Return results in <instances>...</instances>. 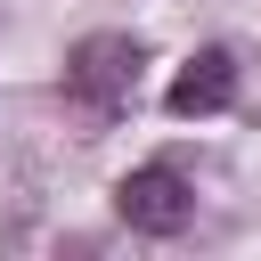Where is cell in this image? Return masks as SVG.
Segmentation results:
<instances>
[{
    "instance_id": "cell-1",
    "label": "cell",
    "mask_w": 261,
    "mask_h": 261,
    "mask_svg": "<svg viewBox=\"0 0 261 261\" xmlns=\"http://www.w3.org/2000/svg\"><path fill=\"white\" fill-rule=\"evenodd\" d=\"M139 65H147V49H139L130 33H82V41L65 49V98H73L90 122H114V114L139 98Z\"/></svg>"
},
{
    "instance_id": "cell-2",
    "label": "cell",
    "mask_w": 261,
    "mask_h": 261,
    "mask_svg": "<svg viewBox=\"0 0 261 261\" xmlns=\"http://www.w3.org/2000/svg\"><path fill=\"white\" fill-rule=\"evenodd\" d=\"M114 212H122V228H139V237H179V228L196 220V188H188L179 163H139V171L114 179Z\"/></svg>"
},
{
    "instance_id": "cell-3",
    "label": "cell",
    "mask_w": 261,
    "mask_h": 261,
    "mask_svg": "<svg viewBox=\"0 0 261 261\" xmlns=\"http://www.w3.org/2000/svg\"><path fill=\"white\" fill-rule=\"evenodd\" d=\"M163 106L179 114V122H196V114H220V106H237V57L212 41V49H196L179 73H171V90H163Z\"/></svg>"
}]
</instances>
